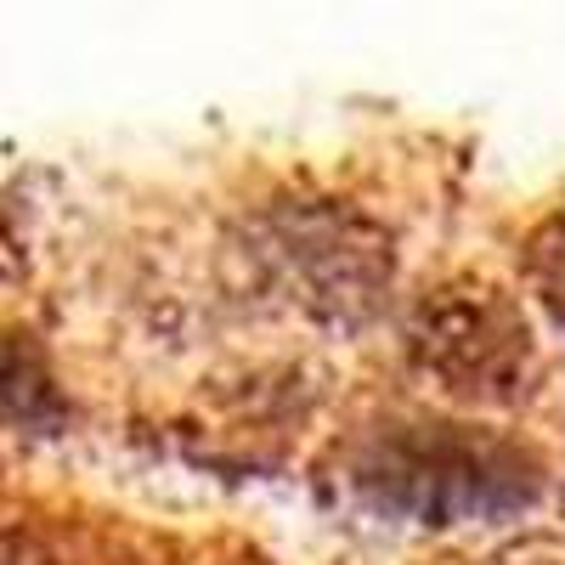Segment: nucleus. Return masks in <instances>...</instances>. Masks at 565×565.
Returning <instances> with one entry per match:
<instances>
[{"label": "nucleus", "mask_w": 565, "mask_h": 565, "mask_svg": "<svg viewBox=\"0 0 565 565\" xmlns=\"http://www.w3.org/2000/svg\"><path fill=\"white\" fill-rule=\"evenodd\" d=\"M351 492L413 526L509 521L543 498V463L498 430L458 418H396L351 452Z\"/></svg>", "instance_id": "f257e3e1"}, {"label": "nucleus", "mask_w": 565, "mask_h": 565, "mask_svg": "<svg viewBox=\"0 0 565 565\" xmlns=\"http://www.w3.org/2000/svg\"><path fill=\"white\" fill-rule=\"evenodd\" d=\"M402 345L418 380L469 407H514L537 385V340L509 289L492 277H447L407 306Z\"/></svg>", "instance_id": "f03ea898"}, {"label": "nucleus", "mask_w": 565, "mask_h": 565, "mask_svg": "<svg viewBox=\"0 0 565 565\" xmlns=\"http://www.w3.org/2000/svg\"><path fill=\"white\" fill-rule=\"evenodd\" d=\"M260 255L282 289L334 328H362L396 271L385 232L334 199L277 204L260 221Z\"/></svg>", "instance_id": "7ed1b4c3"}, {"label": "nucleus", "mask_w": 565, "mask_h": 565, "mask_svg": "<svg viewBox=\"0 0 565 565\" xmlns=\"http://www.w3.org/2000/svg\"><path fill=\"white\" fill-rule=\"evenodd\" d=\"M7 418L29 436H52L68 418V402L52 385V373H45L29 334H7Z\"/></svg>", "instance_id": "20e7f679"}, {"label": "nucleus", "mask_w": 565, "mask_h": 565, "mask_svg": "<svg viewBox=\"0 0 565 565\" xmlns=\"http://www.w3.org/2000/svg\"><path fill=\"white\" fill-rule=\"evenodd\" d=\"M526 289L537 295V306L565 328V204H554L526 238Z\"/></svg>", "instance_id": "39448f33"}]
</instances>
